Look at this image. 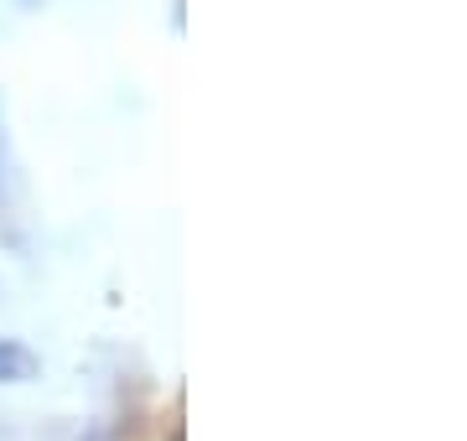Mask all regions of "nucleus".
<instances>
[{
	"mask_svg": "<svg viewBox=\"0 0 467 441\" xmlns=\"http://www.w3.org/2000/svg\"><path fill=\"white\" fill-rule=\"evenodd\" d=\"M36 379V354L16 338H0V385H26Z\"/></svg>",
	"mask_w": 467,
	"mask_h": 441,
	"instance_id": "obj_1",
	"label": "nucleus"
}]
</instances>
